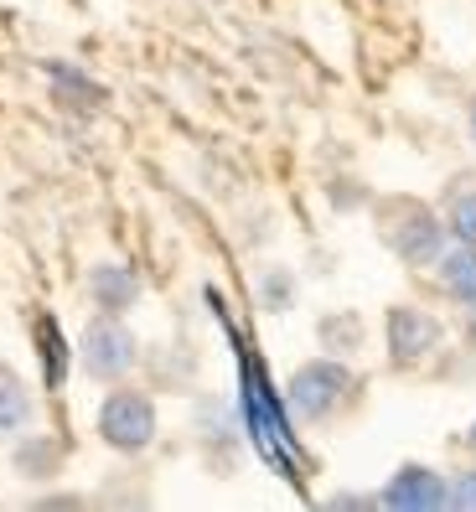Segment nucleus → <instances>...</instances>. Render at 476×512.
<instances>
[{"label":"nucleus","instance_id":"20e7f679","mask_svg":"<svg viewBox=\"0 0 476 512\" xmlns=\"http://www.w3.org/2000/svg\"><path fill=\"white\" fill-rule=\"evenodd\" d=\"M78 368H83V378H94V383H125L140 368V342H135V331L125 326V316L99 311L94 321L83 326Z\"/></svg>","mask_w":476,"mask_h":512},{"label":"nucleus","instance_id":"ddd939ff","mask_svg":"<svg viewBox=\"0 0 476 512\" xmlns=\"http://www.w3.org/2000/svg\"><path fill=\"white\" fill-rule=\"evenodd\" d=\"M326 507H378V497H357V492H337V497H326Z\"/></svg>","mask_w":476,"mask_h":512},{"label":"nucleus","instance_id":"f8f14e48","mask_svg":"<svg viewBox=\"0 0 476 512\" xmlns=\"http://www.w3.org/2000/svg\"><path fill=\"white\" fill-rule=\"evenodd\" d=\"M451 507L456 512H476V466L461 471V476H451Z\"/></svg>","mask_w":476,"mask_h":512},{"label":"nucleus","instance_id":"0eeeda50","mask_svg":"<svg viewBox=\"0 0 476 512\" xmlns=\"http://www.w3.org/2000/svg\"><path fill=\"white\" fill-rule=\"evenodd\" d=\"M140 275L130 264H119V259H104L88 269V280H83V295L94 300V311H109V316H125L135 311V300H140Z\"/></svg>","mask_w":476,"mask_h":512},{"label":"nucleus","instance_id":"6e6552de","mask_svg":"<svg viewBox=\"0 0 476 512\" xmlns=\"http://www.w3.org/2000/svg\"><path fill=\"white\" fill-rule=\"evenodd\" d=\"M435 290L451 300V306H471L476 300V249L471 244H445V254L430 264Z\"/></svg>","mask_w":476,"mask_h":512},{"label":"nucleus","instance_id":"423d86ee","mask_svg":"<svg viewBox=\"0 0 476 512\" xmlns=\"http://www.w3.org/2000/svg\"><path fill=\"white\" fill-rule=\"evenodd\" d=\"M378 507L389 512H440L451 507V476L425 466V461H404L378 492Z\"/></svg>","mask_w":476,"mask_h":512},{"label":"nucleus","instance_id":"4468645a","mask_svg":"<svg viewBox=\"0 0 476 512\" xmlns=\"http://www.w3.org/2000/svg\"><path fill=\"white\" fill-rule=\"evenodd\" d=\"M466 316H461V337H466V347L476 352V300H471V306H461Z\"/></svg>","mask_w":476,"mask_h":512},{"label":"nucleus","instance_id":"dca6fc26","mask_svg":"<svg viewBox=\"0 0 476 512\" xmlns=\"http://www.w3.org/2000/svg\"><path fill=\"white\" fill-rule=\"evenodd\" d=\"M466 135H471V145H476V99H471V109H466Z\"/></svg>","mask_w":476,"mask_h":512},{"label":"nucleus","instance_id":"7ed1b4c3","mask_svg":"<svg viewBox=\"0 0 476 512\" xmlns=\"http://www.w3.org/2000/svg\"><path fill=\"white\" fill-rule=\"evenodd\" d=\"M99 440L114 450V456H145L161 435V409L156 399L135 383H109V394L99 404V419H94Z\"/></svg>","mask_w":476,"mask_h":512},{"label":"nucleus","instance_id":"f3484780","mask_svg":"<svg viewBox=\"0 0 476 512\" xmlns=\"http://www.w3.org/2000/svg\"><path fill=\"white\" fill-rule=\"evenodd\" d=\"M466 445H471V456H476V419H471V430H466Z\"/></svg>","mask_w":476,"mask_h":512},{"label":"nucleus","instance_id":"f257e3e1","mask_svg":"<svg viewBox=\"0 0 476 512\" xmlns=\"http://www.w3.org/2000/svg\"><path fill=\"white\" fill-rule=\"evenodd\" d=\"M357 399V373L347 357H306L285 378V409L295 425H332Z\"/></svg>","mask_w":476,"mask_h":512},{"label":"nucleus","instance_id":"39448f33","mask_svg":"<svg viewBox=\"0 0 476 512\" xmlns=\"http://www.w3.org/2000/svg\"><path fill=\"white\" fill-rule=\"evenodd\" d=\"M440 342H445V326H440L435 311L414 306V300H399V306L383 311V347H389V368H399V373L425 368L430 357L440 352Z\"/></svg>","mask_w":476,"mask_h":512},{"label":"nucleus","instance_id":"9d476101","mask_svg":"<svg viewBox=\"0 0 476 512\" xmlns=\"http://www.w3.org/2000/svg\"><path fill=\"white\" fill-rule=\"evenodd\" d=\"M440 218H445L451 244H471V249H476V176H461V182L445 187Z\"/></svg>","mask_w":476,"mask_h":512},{"label":"nucleus","instance_id":"2eb2a0df","mask_svg":"<svg viewBox=\"0 0 476 512\" xmlns=\"http://www.w3.org/2000/svg\"><path fill=\"white\" fill-rule=\"evenodd\" d=\"M264 300H270V306H280V300H285V275H275L270 285H264Z\"/></svg>","mask_w":476,"mask_h":512},{"label":"nucleus","instance_id":"f03ea898","mask_svg":"<svg viewBox=\"0 0 476 512\" xmlns=\"http://www.w3.org/2000/svg\"><path fill=\"white\" fill-rule=\"evenodd\" d=\"M378 238L409 269H430L445 254V244H451L445 218L420 197H383L378 202Z\"/></svg>","mask_w":476,"mask_h":512},{"label":"nucleus","instance_id":"9b49d317","mask_svg":"<svg viewBox=\"0 0 476 512\" xmlns=\"http://www.w3.org/2000/svg\"><path fill=\"white\" fill-rule=\"evenodd\" d=\"M57 461H63V450H57L52 440H42V435H26L21 445H16V471L21 476H57Z\"/></svg>","mask_w":476,"mask_h":512},{"label":"nucleus","instance_id":"1a4fd4ad","mask_svg":"<svg viewBox=\"0 0 476 512\" xmlns=\"http://www.w3.org/2000/svg\"><path fill=\"white\" fill-rule=\"evenodd\" d=\"M32 414H37V399H32V388H26V378L0 363V445L21 440V430L32 425Z\"/></svg>","mask_w":476,"mask_h":512}]
</instances>
